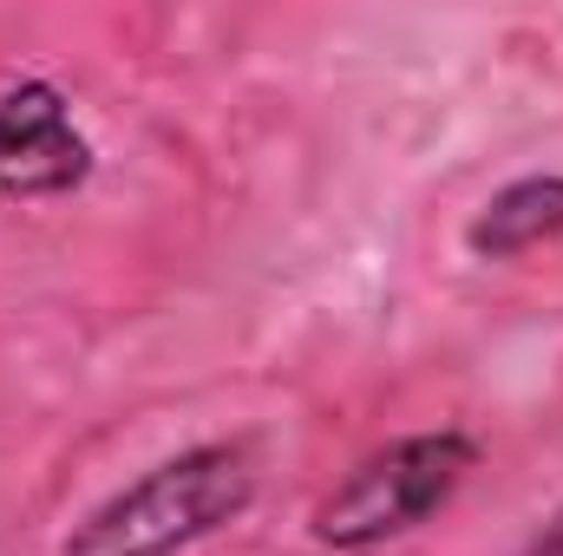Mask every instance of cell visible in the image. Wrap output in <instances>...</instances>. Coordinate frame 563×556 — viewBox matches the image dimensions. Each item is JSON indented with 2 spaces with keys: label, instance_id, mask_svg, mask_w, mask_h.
<instances>
[{
  "label": "cell",
  "instance_id": "obj_5",
  "mask_svg": "<svg viewBox=\"0 0 563 556\" xmlns=\"http://www.w3.org/2000/svg\"><path fill=\"white\" fill-rule=\"evenodd\" d=\"M518 556H563V504L538 524V531H531V537H525V551H518Z\"/></svg>",
  "mask_w": 563,
  "mask_h": 556
},
{
  "label": "cell",
  "instance_id": "obj_3",
  "mask_svg": "<svg viewBox=\"0 0 563 556\" xmlns=\"http://www.w3.org/2000/svg\"><path fill=\"white\" fill-rule=\"evenodd\" d=\"M92 177V138L73 119V99L40 79L13 73L0 79V197L7 203H46Z\"/></svg>",
  "mask_w": 563,
  "mask_h": 556
},
{
  "label": "cell",
  "instance_id": "obj_4",
  "mask_svg": "<svg viewBox=\"0 0 563 556\" xmlns=\"http://www.w3.org/2000/svg\"><path fill=\"white\" fill-rule=\"evenodd\" d=\"M558 236H563V177L558 170L511 177L465 223V249L478 263H518V256H531V249H544Z\"/></svg>",
  "mask_w": 563,
  "mask_h": 556
},
{
  "label": "cell",
  "instance_id": "obj_1",
  "mask_svg": "<svg viewBox=\"0 0 563 556\" xmlns=\"http://www.w3.org/2000/svg\"><path fill=\"white\" fill-rule=\"evenodd\" d=\"M256 504V458L243 438L190 445L164 465H151L125 491L92 504L59 556H184L190 544L217 537Z\"/></svg>",
  "mask_w": 563,
  "mask_h": 556
},
{
  "label": "cell",
  "instance_id": "obj_2",
  "mask_svg": "<svg viewBox=\"0 0 563 556\" xmlns=\"http://www.w3.org/2000/svg\"><path fill=\"white\" fill-rule=\"evenodd\" d=\"M472 465H478V445L465 432H452V425L387 438L380 452H367L314 504V544L354 556V551H380V544L420 531L426 518H439L459 498Z\"/></svg>",
  "mask_w": 563,
  "mask_h": 556
}]
</instances>
